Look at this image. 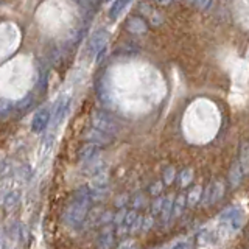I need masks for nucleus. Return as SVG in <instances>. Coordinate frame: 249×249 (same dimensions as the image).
<instances>
[{"label":"nucleus","mask_w":249,"mask_h":249,"mask_svg":"<svg viewBox=\"0 0 249 249\" xmlns=\"http://www.w3.org/2000/svg\"><path fill=\"white\" fill-rule=\"evenodd\" d=\"M90 204H92L90 187H88V185L80 187V189L73 193L69 206L64 210V221L70 226V228L80 229L84 224L88 215L90 213L89 212Z\"/></svg>","instance_id":"nucleus-1"},{"label":"nucleus","mask_w":249,"mask_h":249,"mask_svg":"<svg viewBox=\"0 0 249 249\" xmlns=\"http://www.w3.org/2000/svg\"><path fill=\"white\" fill-rule=\"evenodd\" d=\"M90 123H92L93 128L103 131V132H106V134L112 136V137L119 134V131H120V123L115 120V117L105 112V111H100V109H97V111L92 112Z\"/></svg>","instance_id":"nucleus-2"},{"label":"nucleus","mask_w":249,"mask_h":249,"mask_svg":"<svg viewBox=\"0 0 249 249\" xmlns=\"http://www.w3.org/2000/svg\"><path fill=\"white\" fill-rule=\"evenodd\" d=\"M49 123H52V109H50L49 105H45L42 107H39L37 112L33 115L30 128H31V131L35 132V134H41L42 131L47 129Z\"/></svg>","instance_id":"nucleus-3"},{"label":"nucleus","mask_w":249,"mask_h":249,"mask_svg":"<svg viewBox=\"0 0 249 249\" xmlns=\"http://www.w3.org/2000/svg\"><path fill=\"white\" fill-rule=\"evenodd\" d=\"M70 95H62L58 98V101L54 103L53 109H52V126L56 128L62 123V120L66 119V115L69 112L70 107Z\"/></svg>","instance_id":"nucleus-4"},{"label":"nucleus","mask_w":249,"mask_h":249,"mask_svg":"<svg viewBox=\"0 0 249 249\" xmlns=\"http://www.w3.org/2000/svg\"><path fill=\"white\" fill-rule=\"evenodd\" d=\"M107 41H109V33L106 30H97L89 37L88 42V50L90 56H97L100 52H103L107 47Z\"/></svg>","instance_id":"nucleus-5"},{"label":"nucleus","mask_w":249,"mask_h":249,"mask_svg":"<svg viewBox=\"0 0 249 249\" xmlns=\"http://www.w3.org/2000/svg\"><path fill=\"white\" fill-rule=\"evenodd\" d=\"M84 140H88L89 143H93V145H97V146H107L109 143H112V140L114 137L112 136H109L106 134V132L103 131H100L97 128H88L84 131V134H83Z\"/></svg>","instance_id":"nucleus-6"},{"label":"nucleus","mask_w":249,"mask_h":249,"mask_svg":"<svg viewBox=\"0 0 249 249\" xmlns=\"http://www.w3.org/2000/svg\"><path fill=\"white\" fill-rule=\"evenodd\" d=\"M115 235H117V232L112 226H106V228H103L97 238V243H95L97 249H112Z\"/></svg>","instance_id":"nucleus-7"},{"label":"nucleus","mask_w":249,"mask_h":249,"mask_svg":"<svg viewBox=\"0 0 249 249\" xmlns=\"http://www.w3.org/2000/svg\"><path fill=\"white\" fill-rule=\"evenodd\" d=\"M139 10L142 11V14L145 16V18H146L148 20H150L151 25L159 27L160 23H162V20H163L162 14H160L159 11L153 10V8H151L150 5H146V3H139Z\"/></svg>","instance_id":"nucleus-8"},{"label":"nucleus","mask_w":249,"mask_h":249,"mask_svg":"<svg viewBox=\"0 0 249 249\" xmlns=\"http://www.w3.org/2000/svg\"><path fill=\"white\" fill-rule=\"evenodd\" d=\"M126 30L132 35H142L148 30V25L142 18H139V16H132V18H129L126 20Z\"/></svg>","instance_id":"nucleus-9"},{"label":"nucleus","mask_w":249,"mask_h":249,"mask_svg":"<svg viewBox=\"0 0 249 249\" xmlns=\"http://www.w3.org/2000/svg\"><path fill=\"white\" fill-rule=\"evenodd\" d=\"M98 153H100V146L93 145V143H88V145H84L80 151H78V159H80L81 162H84V163H89V162H92L93 159L97 158Z\"/></svg>","instance_id":"nucleus-10"},{"label":"nucleus","mask_w":249,"mask_h":249,"mask_svg":"<svg viewBox=\"0 0 249 249\" xmlns=\"http://www.w3.org/2000/svg\"><path fill=\"white\" fill-rule=\"evenodd\" d=\"M245 178V173H243V168H241L238 159L232 163V167L229 170V185L232 187V189H235V187H238L241 184V181H243Z\"/></svg>","instance_id":"nucleus-11"},{"label":"nucleus","mask_w":249,"mask_h":249,"mask_svg":"<svg viewBox=\"0 0 249 249\" xmlns=\"http://www.w3.org/2000/svg\"><path fill=\"white\" fill-rule=\"evenodd\" d=\"M137 216H139V213L136 212V210H128V215H126V218H124L123 224L117 228V235L123 237V235H126V233H131V229H132V226H134Z\"/></svg>","instance_id":"nucleus-12"},{"label":"nucleus","mask_w":249,"mask_h":249,"mask_svg":"<svg viewBox=\"0 0 249 249\" xmlns=\"http://www.w3.org/2000/svg\"><path fill=\"white\" fill-rule=\"evenodd\" d=\"M19 202H20V192L11 190L3 196V209L6 212H13V210L19 206Z\"/></svg>","instance_id":"nucleus-13"},{"label":"nucleus","mask_w":249,"mask_h":249,"mask_svg":"<svg viewBox=\"0 0 249 249\" xmlns=\"http://www.w3.org/2000/svg\"><path fill=\"white\" fill-rule=\"evenodd\" d=\"M202 195H204V190H202L201 185H193L192 189L187 192V206L189 207H195L196 204L202 201Z\"/></svg>","instance_id":"nucleus-14"},{"label":"nucleus","mask_w":249,"mask_h":249,"mask_svg":"<svg viewBox=\"0 0 249 249\" xmlns=\"http://www.w3.org/2000/svg\"><path fill=\"white\" fill-rule=\"evenodd\" d=\"M238 162L241 168H243V173L249 175V142H243L240 146V158Z\"/></svg>","instance_id":"nucleus-15"},{"label":"nucleus","mask_w":249,"mask_h":249,"mask_svg":"<svg viewBox=\"0 0 249 249\" xmlns=\"http://www.w3.org/2000/svg\"><path fill=\"white\" fill-rule=\"evenodd\" d=\"M173 204H175V198L171 196V195L165 196V202H163V207H162V212H160V221L162 223H167L171 218V213H173Z\"/></svg>","instance_id":"nucleus-16"},{"label":"nucleus","mask_w":249,"mask_h":249,"mask_svg":"<svg viewBox=\"0 0 249 249\" xmlns=\"http://www.w3.org/2000/svg\"><path fill=\"white\" fill-rule=\"evenodd\" d=\"M185 206H187V195H178L175 199V204H173V213H171V218L181 216Z\"/></svg>","instance_id":"nucleus-17"},{"label":"nucleus","mask_w":249,"mask_h":249,"mask_svg":"<svg viewBox=\"0 0 249 249\" xmlns=\"http://www.w3.org/2000/svg\"><path fill=\"white\" fill-rule=\"evenodd\" d=\"M224 196V182L223 181H215L212 184V199H210V206L218 202Z\"/></svg>","instance_id":"nucleus-18"},{"label":"nucleus","mask_w":249,"mask_h":249,"mask_svg":"<svg viewBox=\"0 0 249 249\" xmlns=\"http://www.w3.org/2000/svg\"><path fill=\"white\" fill-rule=\"evenodd\" d=\"M129 3L128 2H114L111 6H109V13H107V16H109V19H112V20H115L124 11V8H126Z\"/></svg>","instance_id":"nucleus-19"},{"label":"nucleus","mask_w":249,"mask_h":249,"mask_svg":"<svg viewBox=\"0 0 249 249\" xmlns=\"http://www.w3.org/2000/svg\"><path fill=\"white\" fill-rule=\"evenodd\" d=\"M193 181V170L192 168H184L182 171H179L178 175V184L181 187H189Z\"/></svg>","instance_id":"nucleus-20"},{"label":"nucleus","mask_w":249,"mask_h":249,"mask_svg":"<svg viewBox=\"0 0 249 249\" xmlns=\"http://www.w3.org/2000/svg\"><path fill=\"white\" fill-rule=\"evenodd\" d=\"M175 179H178V171L175 167H167L162 173V182L165 185H170L175 182Z\"/></svg>","instance_id":"nucleus-21"},{"label":"nucleus","mask_w":249,"mask_h":249,"mask_svg":"<svg viewBox=\"0 0 249 249\" xmlns=\"http://www.w3.org/2000/svg\"><path fill=\"white\" fill-rule=\"evenodd\" d=\"M33 103H35V100H33V93H28L27 97H23L22 100H19V101H18V105H16V109H18L19 112H27Z\"/></svg>","instance_id":"nucleus-22"},{"label":"nucleus","mask_w":249,"mask_h":249,"mask_svg":"<svg viewBox=\"0 0 249 249\" xmlns=\"http://www.w3.org/2000/svg\"><path fill=\"white\" fill-rule=\"evenodd\" d=\"M163 202H165V196H158V198L153 201V206H151V215L153 216H158V215L160 216Z\"/></svg>","instance_id":"nucleus-23"},{"label":"nucleus","mask_w":249,"mask_h":249,"mask_svg":"<svg viewBox=\"0 0 249 249\" xmlns=\"http://www.w3.org/2000/svg\"><path fill=\"white\" fill-rule=\"evenodd\" d=\"M97 97H98V100H100L103 105H107L109 95H107V90H106V88H105V81H103V80H101V81L98 83V86H97Z\"/></svg>","instance_id":"nucleus-24"},{"label":"nucleus","mask_w":249,"mask_h":249,"mask_svg":"<svg viewBox=\"0 0 249 249\" xmlns=\"http://www.w3.org/2000/svg\"><path fill=\"white\" fill-rule=\"evenodd\" d=\"M45 86H47V69L41 66L39 67V76H37V88L41 92H44Z\"/></svg>","instance_id":"nucleus-25"},{"label":"nucleus","mask_w":249,"mask_h":249,"mask_svg":"<svg viewBox=\"0 0 249 249\" xmlns=\"http://www.w3.org/2000/svg\"><path fill=\"white\" fill-rule=\"evenodd\" d=\"M126 215H128V210H124V209H120V210H119V213H117L115 218H114V224L117 226V228L123 224V221H124V218H126Z\"/></svg>","instance_id":"nucleus-26"},{"label":"nucleus","mask_w":249,"mask_h":249,"mask_svg":"<svg viewBox=\"0 0 249 249\" xmlns=\"http://www.w3.org/2000/svg\"><path fill=\"white\" fill-rule=\"evenodd\" d=\"M13 107H16V106H13V103H10L8 100H2V117L3 119H6L8 114L13 112Z\"/></svg>","instance_id":"nucleus-27"},{"label":"nucleus","mask_w":249,"mask_h":249,"mask_svg":"<svg viewBox=\"0 0 249 249\" xmlns=\"http://www.w3.org/2000/svg\"><path fill=\"white\" fill-rule=\"evenodd\" d=\"M163 184L162 181H158V182H154L153 185H151V189H150V195H154V196H158V195L162 192V189H163Z\"/></svg>","instance_id":"nucleus-28"},{"label":"nucleus","mask_w":249,"mask_h":249,"mask_svg":"<svg viewBox=\"0 0 249 249\" xmlns=\"http://www.w3.org/2000/svg\"><path fill=\"white\" fill-rule=\"evenodd\" d=\"M153 223H154V216H153V215H148V216H145L142 231H143V232H148V231H150V229L153 228Z\"/></svg>","instance_id":"nucleus-29"},{"label":"nucleus","mask_w":249,"mask_h":249,"mask_svg":"<svg viewBox=\"0 0 249 249\" xmlns=\"http://www.w3.org/2000/svg\"><path fill=\"white\" fill-rule=\"evenodd\" d=\"M143 220H145V216H143V215H139V216H137V220H136L134 226H132V229H131V233H134V232H137L139 229H142V228H143Z\"/></svg>","instance_id":"nucleus-30"},{"label":"nucleus","mask_w":249,"mask_h":249,"mask_svg":"<svg viewBox=\"0 0 249 249\" xmlns=\"http://www.w3.org/2000/svg\"><path fill=\"white\" fill-rule=\"evenodd\" d=\"M171 249H192V245H190V241L181 240V241H178V243H175L173 246H171Z\"/></svg>","instance_id":"nucleus-31"},{"label":"nucleus","mask_w":249,"mask_h":249,"mask_svg":"<svg viewBox=\"0 0 249 249\" xmlns=\"http://www.w3.org/2000/svg\"><path fill=\"white\" fill-rule=\"evenodd\" d=\"M128 195H120L119 198H117V201H115V206L119 207V209H124V204L128 202Z\"/></svg>","instance_id":"nucleus-32"},{"label":"nucleus","mask_w":249,"mask_h":249,"mask_svg":"<svg viewBox=\"0 0 249 249\" xmlns=\"http://www.w3.org/2000/svg\"><path fill=\"white\" fill-rule=\"evenodd\" d=\"M196 8H201V10H207V8H212L213 3L212 2H196V3H193Z\"/></svg>","instance_id":"nucleus-33"},{"label":"nucleus","mask_w":249,"mask_h":249,"mask_svg":"<svg viewBox=\"0 0 249 249\" xmlns=\"http://www.w3.org/2000/svg\"><path fill=\"white\" fill-rule=\"evenodd\" d=\"M142 204H143V196H139V198H136V201H134V207H142Z\"/></svg>","instance_id":"nucleus-34"},{"label":"nucleus","mask_w":249,"mask_h":249,"mask_svg":"<svg viewBox=\"0 0 249 249\" xmlns=\"http://www.w3.org/2000/svg\"><path fill=\"white\" fill-rule=\"evenodd\" d=\"M119 249H134V246H132V243H129V241H126V243H123Z\"/></svg>","instance_id":"nucleus-35"}]
</instances>
